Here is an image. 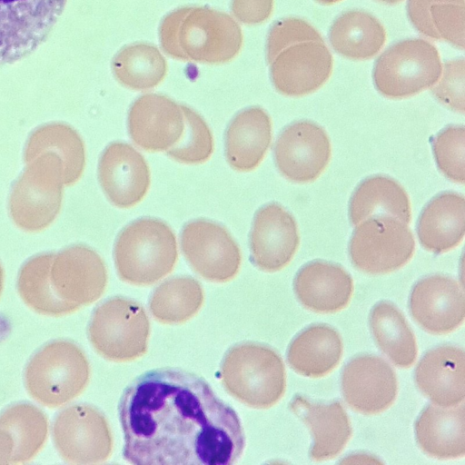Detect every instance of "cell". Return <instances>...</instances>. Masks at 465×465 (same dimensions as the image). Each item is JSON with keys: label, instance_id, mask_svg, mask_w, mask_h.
Returning a JSON list of instances; mask_svg holds the SVG:
<instances>
[{"label": "cell", "instance_id": "cell-30", "mask_svg": "<svg viewBox=\"0 0 465 465\" xmlns=\"http://www.w3.org/2000/svg\"><path fill=\"white\" fill-rule=\"evenodd\" d=\"M329 40L339 54L354 60L375 56L383 47L386 32L372 15L352 10L343 13L332 24Z\"/></svg>", "mask_w": 465, "mask_h": 465}, {"label": "cell", "instance_id": "cell-32", "mask_svg": "<svg viewBox=\"0 0 465 465\" xmlns=\"http://www.w3.org/2000/svg\"><path fill=\"white\" fill-rule=\"evenodd\" d=\"M370 328L381 351L398 367H411L418 354L414 333L401 312L391 302L376 303L370 313Z\"/></svg>", "mask_w": 465, "mask_h": 465}, {"label": "cell", "instance_id": "cell-7", "mask_svg": "<svg viewBox=\"0 0 465 465\" xmlns=\"http://www.w3.org/2000/svg\"><path fill=\"white\" fill-rule=\"evenodd\" d=\"M87 333L92 346L103 358L126 362L145 353L150 322L138 302L116 296L94 309Z\"/></svg>", "mask_w": 465, "mask_h": 465}, {"label": "cell", "instance_id": "cell-26", "mask_svg": "<svg viewBox=\"0 0 465 465\" xmlns=\"http://www.w3.org/2000/svg\"><path fill=\"white\" fill-rule=\"evenodd\" d=\"M465 233V198L455 192H443L423 208L417 234L429 252L442 253L457 247Z\"/></svg>", "mask_w": 465, "mask_h": 465}, {"label": "cell", "instance_id": "cell-40", "mask_svg": "<svg viewBox=\"0 0 465 465\" xmlns=\"http://www.w3.org/2000/svg\"><path fill=\"white\" fill-rule=\"evenodd\" d=\"M273 9V0H232L231 11L242 23L261 24L267 20Z\"/></svg>", "mask_w": 465, "mask_h": 465}, {"label": "cell", "instance_id": "cell-35", "mask_svg": "<svg viewBox=\"0 0 465 465\" xmlns=\"http://www.w3.org/2000/svg\"><path fill=\"white\" fill-rule=\"evenodd\" d=\"M203 302V291L190 276L173 277L158 285L149 300L150 312L164 324L184 322L194 316Z\"/></svg>", "mask_w": 465, "mask_h": 465}, {"label": "cell", "instance_id": "cell-9", "mask_svg": "<svg viewBox=\"0 0 465 465\" xmlns=\"http://www.w3.org/2000/svg\"><path fill=\"white\" fill-rule=\"evenodd\" d=\"M415 251L407 223L390 216L367 218L357 224L349 242L354 267L369 274H384L404 266Z\"/></svg>", "mask_w": 465, "mask_h": 465}, {"label": "cell", "instance_id": "cell-34", "mask_svg": "<svg viewBox=\"0 0 465 465\" xmlns=\"http://www.w3.org/2000/svg\"><path fill=\"white\" fill-rule=\"evenodd\" d=\"M112 70L123 86L143 91L155 87L163 80L167 64L154 45L135 43L118 51L112 61Z\"/></svg>", "mask_w": 465, "mask_h": 465}, {"label": "cell", "instance_id": "cell-43", "mask_svg": "<svg viewBox=\"0 0 465 465\" xmlns=\"http://www.w3.org/2000/svg\"><path fill=\"white\" fill-rule=\"evenodd\" d=\"M315 1H317L318 3L322 4V5H331V4L339 2L341 0H315Z\"/></svg>", "mask_w": 465, "mask_h": 465}, {"label": "cell", "instance_id": "cell-3", "mask_svg": "<svg viewBox=\"0 0 465 465\" xmlns=\"http://www.w3.org/2000/svg\"><path fill=\"white\" fill-rule=\"evenodd\" d=\"M171 227L151 217L134 220L118 234L114 261L119 278L134 285H149L170 273L177 260Z\"/></svg>", "mask_w": 465, "mask_h": 465}, {"label": "cell", "instance_id": "cell-10", "mask_svg": "<svg viewBox=\"0 0 465 465\" xmlns=\"http://www.w3.org/2000/svg\"><path fill=\"white\" fill-rule=\"evenodd\" d=\"M67 0H0V66L35 51L48 37Z\"/></svg>", "mask_w": 465, "mask_h": 465}, {"label": "cell", "instance_id": "cell-31", "mask_svg": "<svg viewBox=\"0 0 465 465\" xmlns=\"http://www.w3.org/2000/svg\"><path fill=\"white\" fill-rule=\"evenodd\" d=\"M407 14L421 35L464 48V0H408Z\"/></svg>", "mask_w": 465, "mask_h": 465}, {"label": "cell", "instance_id": "cell-42", "mask_svg": "<svg viewBox=\"0 0 465 465\" xmlns=\"http://www.w3.org/2000/svg\"><path fill=\"white\" fill-rule=\"evenodd\" d=\"M3 284H4V271L0 263V295L3 290Z\"/></svg>", "mask_w": 465, "mask_h": 465}, {"label": "cell", "instance_id": "cell-15", "mask_svg": "<svg viewBox=\"0 0 465 465\" xmlns=\"http://www.w3.org/2000/svg\"><path fill=\"white\" fill-rule=\"evenodd\" d=\"M50 280L55 294L77 311L101 297L107 283V271L95 251L76 244L54 253Z\"/></svg>", "mask_w": 465, "mask_h": 465}, {"label": "cell", "instance_id": "cell-41", "mask_svg": "<svg viewBox=\"0 0 465 465\" xmlns=\"http://www.w3.org/2000/svg\"><path fill=\"white\" fill-rule=\"evenodd\" d=\"M13 440L4 430H0V464L11 463Z\"/></svg>", "mask_w": 465, "mask_h": 465}, {"label": "cell", "instance_id": "cell-23", "mask_svg": "<svg viewBox=\"0 0 465 465\" xmlns=\"http://www.w3.org/2000/svg\"><path fill=\"white\" fill-rule=\"evenodd\" d=\"M290 409L311 431L312 445L310 458L312 460H331L341 452L352 430L341 402H312L302 395H295Z\"/></svg>", "mask_w": 465, "mask_h": 465}, {"label": "cell", "instance_id": "cell-4", "mask_svg": "<svg viewBox=\"0 0 465 465\" xmlns=\"http://www.w3.org/2000/svg\"><path fill=\"white\" fill-rule=\"evenodd\" d=\"M225 390L242 403L255 409L276 404L286 388L285 367L271 347L253 341L233 345L221 363Z\"/></svg>", "mask_w": 465, "mask_h": 465}, {"label": "cell", "instance_id": "cell-21", "mask_svg": "<svg viewBox=\"0 0 465 465\" xmlns=\"http://www.w3.org/2000/svg\"><path fill=\"white\" fill-rule=\"evenodd\" d=\"M419 390L433 403L450 407L465 398V355L457 346L444 344L428 351L414 375Z\"/></svg>", "mask_w": 465, "mask_h": 465}, {"label": "cell", "instance_id": "cell-38", "mask_svg": "<svg viewBox=\"0 0 465 465\" xmlns=\"http://www.w3.org/2000/svg\"><path fill=\"white\" fill-rule=\"evenodd\" d=\"M439 170L450 180L465 181V129L463 125H449L431 140Z\"/></svg>", "mask_w": 465, "mask_h": 465}, {"label": "cell", "instance_id": "cell-36", "mask_svg": "<svg viewBox=\"0 0 465 465\" xmlns=\"http://www.w3.org/2000/svg\"><path fill=\"white\" fill-rule=\"evenodd\" d=\"M54 252L31 257L21 267L17 277V291L22 300L35 312L50 316H60L75 312L54 292L50 269Z\"/></svg>", "mask_w": 465, "mask_h": 465}, {"label": "cell", "instance_id": "cell-25", "mask_svg": "<svg viewBox=\"0 0 465 465\" xmlns=\"http://www.w3.org/2000/svg\"><path fill=\"white\" fill-rule=\"evenodd\" d=\"M272 141V122L259 106L240 111L225 132V156L239 172L255 169L262 161Z\"/></svg>", "mask_w": 465, "mask_h": 465}, {"label": "cell", "instance_id": "cell-29", "mask_svg": "<svg viewBox=\"0 0 465 465\" xmlns=\"http://www.w3.org/2000/svg\"><path fill=\"white\" fill-rule=\"evenodd\" d=\"M45 152L60 157L64 184L71 185L80 179L84 169L85 152L82 138L73 127L63 123H51L34 130L25 147V163Z\"/></svg>", "mask_w": 465, "mask_h": 465}, {"label": "cell", "instance_id": "cell-14", "mask_svg": "<svg viewBox=\"0 0 465 465\" xmlns=\"http://www.w3.org/2000/svg\"><path fill=\"white\" fill-rule=\"evenodd\" d=\"M331 153V143L325 130L308 120L287 125L273 148L277 169L295 183L317 179L328 165Z\"/></svg>", "mask_w": 465, "mask_h": 465}, {"label": "cell", "instance_id": "cell-16", "mask_svg": "<svg viewBox=\"0 0 465 465\" xmlns=\"http://www.w3.org/2000/svg\"><path fill=\"white\" fill-rule=\"evenodd\" d=\"M409 309L412 318L431 334H447L459 328L465 318V295L455 279L432 274L413 286Z\"/></svg>", "mask_w": 465, "mask_h": 465}, {"label": "cell", "instance_id": "cell-37", "mask_svg": "<svg viewBox=\"0 0 465 465\" xmlns=\"http://www.w3.org/2000/svg\"><path fill=\"white\" fill-rule=\"evenodd\" d=\"M181 106L184 116L183 134L178 143L166 151V154L182 163H204L213 150L212 133L201 115L186 105Z\"/></svg>", "mask_w": 465, "mask_h": 465}, {"label": "cell", "instance_id": "cell-13", "mask_svg": "<svg viewBox=\"0 0 465 465\" xmlns=\"http://www.w3.org/2000/svg\"><path fill=\"white\" fill-rule=\"evenodd\" d=\"M181 247L187 262L205 280L225 282L239 271L240 249L228 231L215 222H188L181 232Z\"/></svg>", "mask_w": 465, "mask_h": 465}, {"label": "cell", "instance_id": "cell-28", "mask_svg": "<svg viewBox=\"0 0 465 465\" xmlns=\"http://www.w3.org/2000/svg\"><path fill=\"white\" fill-rule=\"evenodd\" d=\"M378 215H390L407 224L411 216L406 191L397 181L384 175H373L361 181L349 203V218L352 225Z\"/></svg>", "mask_w": 465, "mask_h": 465}, {"label": "cell", "instance_id": "cell-18", "mask_svg": "<svg viewBox=\"0 0 465 465\" xmlns=\"http://www.w3.org/2000/svg\"><path fill=\"white\" fill-rule=\"evenodd\" d=\"M300 237L293 216L282 205L271 203L255 213L250 233L252 262L273 272L284 268L294 256Z\"/></svg>", "mask_w": 465, "mask_h": 465}, {"label": "cell", "instance_id": "cell-27", "mask_svg": "<svg viewBox=\"0 0 465 465\" xmlns=\"http://www.w3.org/2000/svg\"><path fill=\"white\" fill-rule=\"evenodd\" d=\"M342 351L341 338L334 328L323 323L312 324L292 339L287 361L301 375L321 378L337 367Z\"/></svg>", "mask_w": 465, "mask_h": 465}, {"label": "cell", "instance_id": "cell-33", "mask_svg": "<svg viewBox=\"0 0 465 465\" xmlns=\"http://www.w3.org/2000/svg\"><path fill=\"white\" fill-rule=\"evenodd\" d=\"M0 430L13 440L11 463H24L43 448L48 434V420L37 407L16 403L0 413Z\"/></svg>", "mask_w": 465, "mask_h": 465}, {"label": "cell", "instance_id": "cell-20", "mask_svg": "<svg viewBox=\"0 0 465 465\" xmlns=\"http://www.w3.org/2000/svg\"><path fill=\"white\" fill-rule=\"evenodd\" d=\"M98 180L116 207L130 208L143 200L150 185V171L143 155L123 142L108 144L98 163Z\"/></svg>", "mask_w": 465, "mask_h": 465}, {"label": "cell", "instance_id": "cell-11", "mask_svg": "<svg viewBox=\"0 0 465 465\" xmlns=\"http://www.w3.org/2000/svg\"><path fill=\"white\" fill-rule=\"evenodd\" d=\"M275 89L287 96H302L322 87L331 74L332 55L315 29L287 45L270 63Z\"/></svg>", "mask_w": 465, "mask_h": 465}, {"label": "cell", "instance_id": "cell-44", "mask_svg": "<svg viewBox=\"0 0 465 465\" xmlns=\"http://www.w3.org/2000/svg\"><path fill=\"white\" fill-rule=\"evenodd\" d=\"M376 1L385 3V4H397V3L401 2L402 0H376Z\"/></svg>", "mask_w": 465, "mask_h": 465}, {"label": "cell", "instance_id": "cell-22", "mask_svg": "<svg viewBox=\"0 0 465 465\" xmlns=\"http://www.w3.org/2000/svg\"><path fill=\"white\" fill-rule=\"evenodd\" d=\"M299 302L318 313H333L345 308L353 292V281L341 265L312 261L303 265L293 280Z\"/></svg>", "mask_w": 465, "mask_h": 465}, {"label": "cell", "instance_id": "cell-2", "mask_svg": "<svg viewBox=\"0 0 465 465\" xmlns=\"http://www.w3.org/2000/svg\"><path fill=\"white\" fill-rule=\"evenodd\" d=\"M163 52L178 60L223 64L241 50V27L228 14L205 6H184L166 15L159 27Z\"/></svg>", "mask_w": 465, "mask_h": 465}, {"label": "cell", "instance_id": "cell-5", "mask_svg": "<svg viewBox=\"0 0 465 465\" xmlns=\"http://www.w3.org/2000/svg\"><path fill=\"white\" fill-rule=\"evenodd\" d=\"M24 378L28 393L36 401L55 408L71 401L85 389L90 366L75 343L54 341L32 356Z\"/></svg>", "mask_w": 465, "mask_h": 465}, {"label": "cell", "instance_id": "cell-12", "mask_svg": "<svg viewBox=\"0 0 465 465\" xmlns=\"http://www.w3.org/2000/svg\"><path fill=\"white\" fill-rule=\"evenodd\" d=\"M52 435L59 455L69 463H100L112 453L113 438L107 420L88 404H75L59 412Z\"/></svg>", "mask_w": 465, "mask_h": 465}, {"label": "cell", "instance_id": "cell-6", "mask_svg": "<svg viewBox=\"0 0 465 465\" xmlns=\"http://www.w3.org/2000/svg\"><path fill=\"white\" fill-rule=\"evenodd\" d=\"M26 164L12 187L9 213L20 229L37 232L48 227L60 211L64 167L60 157L51 152Z\"/></svg>", "mask_w": 465, "mask_h": 465}, {"label": "cell", "instance_id": "cell-39", "mask_svg": "<svg viewBox=\"0 0 465 465\" xmlns=\"http://www.w3.org/2000/svg\"><path fill=\"white\" fill-rule=\"evenodd\" d=\"M465 63L464 59L448 61L442 67L438 82L431 92L449 108L464 113Z\"/></svg>", "mask_w": 465, "mask_h": 465}, {"label": "cell", "instance_id": "cell-19", "mask_svg": "<svg viewBox=\"0 0 465 465\" xmlns=\"http://www.w3.org/2000/svg\"><path fill=\"white\" fill-rule=\"evenodd\" d=\"M133 142L149 152L167 151L181 139L184 116L181 104L158 94H146L131 105L127 118Z\"/></svg>", "mask_w": 465, "mask_h": 465}, {"label": "cell", "instance_id": "cell-17", "mask_svg": "<svg viewBox=\"0 0 465 465\" xmlns=\"http://www.w3.org/2000/svg\"><path fill=\"white\" fill-rule=\"evenodd\" d=\"M341 391L346 403L355 411L378 414L394 402L398 392L397 376L382 358L359 355L342 371Z\"/></svg>", "mask_w": 465, "mask_h": 465}, {"label": "cell", "instance_id": "cell-24", "mask_svg": "<svg viewBox=\"0 0 465 465\" xmlns=\"http://www.w3.org/2000/svg\"><path fill=\"white\" fill-rule=\"evenodd\" d=\"M416 441L428 456L452 460L465 455L464 403L450 407L427 405L415 421Z\"/></svg>", "mask_w": 465, "mask_h": 465}, {"label": "cell", "instance_id": "cell-8", "mask_svg": "<svg viewBox=\"0 0 465 465\" xmlns=\"http://www.w3.org/2000/svg\"><path fill=\"white\" fill-rule=\"evenodd\" d=\"M441 72L437 48L415 38L398 42L383 52L375 62L372 78L383 96L401 99L432 87Z\"/></svg>", "mask_w": 465, "mask_h": 465}, {"label": "cell", "instance_id": "cell-1", "mask_svg": "<svg viewBox=\"0 0 465 465\" xmlns=\"http://www.w3.org/2000/svg\"><path fill=\"white\" fill-rule=\"evenodd\" d=\"M118 416L123 458L136 465H231L245 435L236 411L202 377L159 368L123 391Z\"/></svg>", "mask_w": 465, "mask_h": 465}]
</instances>
